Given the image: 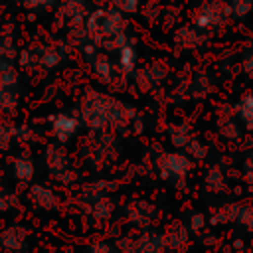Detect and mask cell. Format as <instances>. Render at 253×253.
<instances>
[{
  "label": "cell",
  "instance_id": "6da1fadb",
  "mask_svg": "<svg viewBox=\"0 0 253 253\" xmlns=\"http://www.w3.org/2000/svg\"><path fill=\"white\" fill-rule=\"evenodd\" d=\"M79 117L91 130H125L136 121V109L113 95L87 91L79 103Z\"/></svg>",
  "mask_w": 253,
  "mask_h": 253
},
{
  "label": "cell",
  "instance_id": "7a4b0ae2",
  "mask_svg": "<svg viewBox=\"0 0 253 253\" xmlns=\"http://www.w3.org/2000/svg\"><path fill=\"white\" fill-rule=\"evenodd\" d=\"M85 28L89 34V40H93L95 45L105 43L107 47H121L126 40L125 30H126V20L125 14L119 12L117 8H97L91 12L85 20Z\"/></svg>",
  "mask_w": 253,
  "mask_h": 253
},
{
  "label": "cell",
  "instance_id": "3957f363",
  "mask_svg": "<svg viewBox=\"0 0 253 253\" xmlns=\"http://www.w3.org/2000/svg\"><path fill=\"white\" fill-rule=\"evenodd\" d=\"M65 57V51L59 45H49V43H42V45H28L18 53V63L28 69V71H51L55 67L61 65Z\"/></svg>",
  "mask_w": 253,
  "mask_h": 253
},
{
  "label": "cell",
  "instance_id": "277c9868",
  "mask_svg": "<svg viewBox=\"0 0 253 253\" xmlns=\"http://www.w3.org/2000/svg\"><path fill=\"white\" fill-rule=\"evenodd\" d=\"M231 18V8H229V2H223V0H210V2H204L192 16V24L202 30V32H210V30H215L219 26H223L227 20Z\"/></svg>",
  "mask_w": 253,
  "mask_h": 253
},
{
  "label": "cell",
  "instance_id": "5b68a950",
  "mask_svg": "<svg viewBox=\"0 0 253 253\" xmlns=\"http://www.w3.org/2000/svg\"><path fill=\"white\" fill-rule=\"evenodd\" d=\"M43 162H45L49 174L55 180H59L61 184L69 186L77 180V172L71 166V158L61 144H49L43 152Z\"/></svg>",
  "mask_w": 253,
  "mask_h": 253
},
{
  "label": "cell",
  "instance_id": "8992f818",
  "mask_svg": "<svg viewBox=\"0 0 253 253\" xmlns=\"http://www.w3.org/2000/svg\"><path fill=\"white\" fill-rule=\"evenodd\" d=\"M194 162L184 150H172V152H162L156 160V168L164 180L172 182H184L186 176L190 174Z\"/></svg>",
  "mask_w": 253,
  "mask_h": 253
},
{
  "label": "cell",
  "instance_id": "52a82bcc",
  "mask_svg": "<svg viewBox=\"0 0 253 253\" xmlns=\"http://www.w3.org/2000/svg\"><path fill=\"white\" fill-rule=\"evenodd\" d=\"M22 87H20V75L14 67L0 71V111L2 113H14L20 107Z\"/></svg>",
  "mask_w": 253,
  "mask_h": 253
},
{
  "label": "cell",
  "instance_id": "ba28073f",
  "mask_svg": "<svg viewBox=\"0 0 253 253\" xmlns=\"http://www.w3.org/2000/svg\"><path fill=\"white\" fill-rule=\"evenodd\" d=\"M85 55L89 57V63H91V69L95 73V77L105 83V85H113L117 83V79L123 75V71L119 69V63L115 59H111L109 55L105 53H99V51H93L89 47H85Z\"/></svg>",
  "mask_w": 253,
  "mask_h": 253
},
{
  "label": "cell",
  "instance_id": "9c48e42d",
  "mask_svg": "<svg viewBox=\"0 0 253 253\" xmlns=\"http://www.w3.org/2000/svg\"><path fill=\"white\" fill-rule=\"evenodd\" d=\"M211 221L217 223H237L247 231H253V206L249 204H225L217 210Z\"/></svg>",
  "mask_w": 253,
  "mask_h": 253
},
{
  "label": "cell",
  "instance_id": "30bf717a",
  "mask_svg": "<svg viewBox=\"0 0 253 253\" xmlns=\"http://www.w3.org/2000/svg\"><path fill=\"white\" fill-rule=\"evenodd\" d=\"M126 219L134 225V227H140V229H146L152 225V221L156 219V208L146 202V200H132L126 210Z\"/></svg>",
  "mask_w": 253,
  "mask_h": 253
},
{
  "label": "cell",
  "instance_id": "8fae6325",
  "mask_svg": "<svg viewBox=\"0 0 253 253\" xmlns=\"http://www.w3.org/2000/svg\"><path fill=\"white\" fill-rule=\"evenodd\" d=\"M49 128H51V134L55 136V140L67 142L77 134L79 119H75L69 113H57V115L49 117Z\"/></svg>",
  "mask_w": 253,
  "mask_h": 253
},
{
  "label": "cell",
  "instance_id": "7c38bea8",
  "mask_svg": "<svg viewBox=\"0 0 253 253\" xmlns=\"http://www.w3.org/2000/svg\"><path fill=\"white\" fill-rule=\"evenodd\" d=\"M170 247L166 243L164 233L144 229L134 237V253H168Z\"/></svg>",
  "mask_w": 253,
  "mask_h": 253
},
{
  "label": "cell",
  "instance_id": "4fadbf2b",
  "mask_svg": "<svg viewBox=\"0 0 253 253\" xmlns=\"http://www.w3.org/2000/svg\"><path fill=\"white\" fill-rule=\"evenodd\" d=\"M28 202L36 210L51 211L57 208V194L45 184H32L28 190Z\"/></svg>",
  "mask_w": 253,
  "mask_h": 253
},
{
  "label": "cell",
  "instance_id": "5bb4252c",
  "mask_svg": "<svg viewBox=\"0 0 253 253\" xmlns=\"http://www.w3.org/2000/svg\"><path fill=\"white\" fill-rule=\"evenodd\" d=\"M0 247L4 251H24L28 247V229L24 225H6L0 231Z\"/></svg>",
  "mask_w": 253,
  "mask_h": 253
},
{
  "label": "cell",
  "instance_id": "9a60e30c",
  "mask_svg": "<svg viewBox=\"0 0 253 253\" xmlns=\"http://www.w3.org/2000/svg\"><path fill=\"white\" fill-rule=\"evenodd\" d=\"M57 14L71 26L85 24L87 20V0H59Z\"/></svg>",
  "mask_w": 253,
  "mask_h": 253
},
{
  "label": "cell",
  "instance_id": "2e32d148",
  "mask_svg": "<svg viewBox=\"0 0 253 253\" xmlns=\"http://www.w3.org/2000/svg\"><path fill=\"white\" fill-rule=\"evenodd\" d=\"M132 77L142 91H150L162 83V79L166 77V69L160 63H154V65H146L142 69H136Z\"/></svg>",
  "mask_w": 253,
  "mask_h": 253
},
{
  "label": "cell",
  "instance_id": "e0dca14e",
  "mask_svg": "<svg viewBox=\"0 0 253 253\" xmlns=\"http://www.w3.org/2000/svg\"><path fill=\"white\" fill-rule=\"evenodd\" d=\"M206 36L202 30H198L194 24L192 26H182L174 34V43L178 49H196L204 43Z\"/></svg>",
  "mask_w": 253,
  "mask_h": 253
},
{
  "label": "cell",
  "instance_id": "ac0fdd59",
  "mask_svg": "<svg viewBox=\"0 0 253 253\" xmlns=\"http://www.w3.org/2000/svg\"><path fill=\"white\" fill-rule=\"evenodd\" d=\"M16 61H18V51L14 40L8 34V30H0V71L14 67Z\"/></svg>",
  "mask_w": 253,
  "mask_h": 253
},
{
  "label": "cell",
  "instance_id": "d6986e66",
  "mask_svg": "<svg viewBox=\"0 0 253 253\" xmlns=\"http://www.w3.org/2000/svg\"><path fill=\"white\" fill-rule=\"evenodd\" d=\"M117 63L123 75H134L136 71V49L130 42H125L121 47H117Z\"/></svg>",
  "mask_w": 253,
  "mask_h": 253
},
{
  "label": "cell",
  "instance_id": "ffe728a7",
  "mask_svg": "<svg viewBox=\"0 0 253 253\" xmlns=\"http://www.w3.org/2000/svg\"><path fill=\"white\" fill-rule=\"evenodd\" d=\"M12 174H14V178H16L18 182H22V184L32 182V178H34V174H36V164H34L32 156H30V154H20V156H16L14 162H12Z\"/></svg>",
  "mask_w": 253,
  "mask_h": 253
},
{
  "label": "cell",
  "instance_id": "44dd1931",
  "mask_svg": "<svg viewBox=\"0 0 253 253\" xmlns=\"http://www.w3.org/2000/svg\"><path fill=\"white\" fill-rule=\"evenodd\" d=\"M233 113H235V117L241 121V125H243L249 132H253V95H251V93L241 95V97L237 99V103H235V107H233Z\"/></svg>",
  "mask_w": 253,
  "mask_h": 253
},
{
  "label": "cell",
  "instance_id": "7402d4cb",
  "mask_svg": "<svg viewBox=\"0 0 253 253\" xmlns=\"http://www.w3.org/2000/svg\"><path fill=\"white\" fill-rule=\"evenodd\" d=\"M164 237H166V243H168L170 249L180 251L188 243V239H190V227L184 225V223H172L164 231Z\"/></svg>",
  "mask_w": 253,
  "mask_h": 253
},
{
  "label": "cell",
  "instance_id": "603a6c76",
  "mask_svg": "<svg viewBox=\"0 0 253 253\" xmlns=\"http://www.w3.org/2000/svg\"><path fill=\"white\" fill-rule=\"evenodd\" d=\"M217 130L219 134L225 138V140H239L243 134H241V126L239 123L229 115V117H219L217 121Z\"/></svg>",
  "mask_w": 253,
  "mask_h": 253
},
{
  "label": "cell",
  "instance_id": "cb8c5ba5",
  "mask_svg": "<svg viewBox=\"0 0 253 253\" xmlns=\"http://www.w3.org/2000/svg\"><path fill=\"white\" fill-rule=\"evenodd\" d=\"M192 130L186 126V125H170L168 126V138H170V142L178 148V150H184L186 148V144L192 140Z\"/></svg>",
  "mask_w": 253,
  "mask_h": 253
},
{
  "label": "cell",
  "instance_id": "d4e9b609",
  "mask_svg": "<svg viewBox=\"0 0 253 253\" xmlns=\"http://www.w3.org/2000/svg\"><path fill=\"white\" fill-rule=\"evenodd\" d=\"M206 188L210 192H215V194L225 190V174H223L221 168L213 166V168L208 170V174H206Z\"/></svg>",
  "mask_w": 253,
  "mask_h": 253
},
{
  "label": "cell",
  "instance_id": "484cf974",
  "mask_svg": "<svg viewBox=\"0 0 253 253\" xmlns=\"http://www.w3.org/2000/svg\"><path fill=\"white\" fill-rule=\"evenodd\" d=\"M16 142V125L2 119L0 121V152L8 150Z\"/></svg>",
  "mask_w": 253,
  "mask_h": 253
},
{
  "label": "cell",
  "instance_id": "4316f807",
  "mask_svg": "<svg viewBox=\"0 0 253 253\" xmlns=\"http://www.w3.org/2000/svg\"><path fill=\"white\" fill-rule=\"evenodd\" d=\"M184 152L192 158V160H204L208 156V146L198 138V136H192V140L186 144Z\"/></svg>",
  "mask_w": 253,
  "mask_h": 253
},
{
  "label": "cell",
  "instance_id": "83f0119b",
  "mask_svg": "<svg viewBox=\"0 0 253 253\" xmlns=\"http://www.w3.org/2000/svg\"><path fill=\"white\" fill-rule=\"evenodd\" d=\"M16 206H18V196L12 190L0 186V213H6L10 210H14Z\"/></svg>",
  "mask_w": 253,
  "mask_h": 253
},
{
  "label": "cell",
  "instance_id": "f1b7e54d",
  "mask_svg": "<svg viewBox=\"0 0 253 253\" xmlns=\"http://www.w3.org/2000/svg\"><path fill=\"white\" fill-rule=\"evenodd\" d=\"M229 8L233 18H245L253 12V0H229Z\"/></svg>",
  "mask_w": 253,
  "mask_h": 253
},
{
  "label": "cell",
  "instance_id": "f546056e",
  "mask_svg": "<svg viewBox=\"0 0 253 253\" xmlns=\"http://www.w3.org/2000/svg\"><path fill=\"white\" fill-rule=\"evenodd\" d=\"M111 6L123 14H132L140 8V0H111Z\"/></svg>",
  "mask_w": 253,
  "mask_h": 253
},
{
  "label": "cell",
  "instance_id": "4dcf8cb0",
  "mask_svg": "<svg viewBox=\"0 0 253 253\" xmlns=\"http://www.w3.org/2000/svg\"><path fill=\"white\" fill-rule=\"evenodd\" d=\"M85 253H119L115 243H109V241H93L89 243L87 251Z\"/></svg>",
  "mask_w": 253,
  "mask_h": 253
},
{
  "label": "cell",
  "instance_id": "1f68e13d",
  "mask_svg": "<svg viewBox=\"0 0 253 253\" xmlns=\"http://www.w3.org/2000/svg\"><path fill=\"white\" fill-rule=\"evenodd\" d=\"M36 140V134H34V130L30 128V126H16V142H20V144H24V146H28L30 142H34Z\"/></svg>",
  "mask_w": 253,
  "mask_h": 253
},
{
  "label": "cell",
  "instance_id": "d6a6232c",
  "mask_svg": "<svg viewBox=\"0 0 253 253\" xmlns=\"http://www.w3.org/2000/svg\"><path fill=\"white\" fill-rule=\"evenodd\" d=\"M243 176H245V180L253 186V150L245 156V160H243Z\"/></svg>",
  "mask_w": 253,
  "mask_h": 253
},
{
  "label": "cell",
  "instance_id": "836d02e7",
  "mask_svg": "<svg viewBox=\"0 0 253 253\" xmlns=\"http://www.w3.org/2000/svg\"><path fill=\"white\" fill-rule=\"evenodd\" d=\"M26 8L30 10H40V8H49L55 4V0H20Z\"/></svg>",
  "mask_w": 253,
  "mask_h": 253
},
{
  "label": "cell",
  "instance_id": "e575fe53",
  "mask_svg": "<svg viewBox=\"0 0 253 253\" xmlns=\"http://www.w3.org/2000/svg\"><path fill=\"white\" fill-rule=\"evenodd\" d=\"M204 225H206V219H204L202 213H194L192 219H190V223H188L190 231H200V229H204Z\"/></svg>",
  "mask_w": 253,
  "mask_h": 253
},
{
  "label": "cell",
  "instance_id": "d590c367",
  "mask_svg": "<svg viewBox=\"0 0 253 253\" xmlns=\"http://www.w3.org/2000/svg\"><path fill=\"white\" fill-rule=\"evenodd\" d=\"M243 69H245L247 73H253V53H251L249 57H245V61H243Z\"/></svg>",
  "mask_w": 253,
  "mask_h": 253
},
{
  "label": "cell",
  "instance_id": "8d00e7d4",
  "mask_svg": "<svg viewBox=\"0 0 253 253\" xmlns=\"http://www.w3.org/2000/svg\"><path fill=\"white\" fill-rule=\"evenodd\" d=\"M4 253H22V251H4Z\"/></svg>",
  "mask_w": 253,
  "mask_h": 253
}]
</instances>
